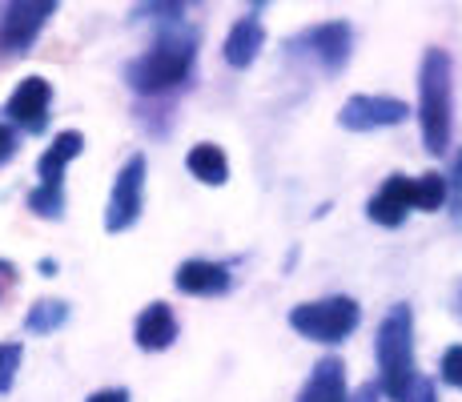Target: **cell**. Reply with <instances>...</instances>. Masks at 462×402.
I'll list each match as a JSON object with an SVG mask.
<instances>
[{
  "instance_id": "obj_1",
  "label": "cell",
  "mask_w": 462,
  "mask_h": 402,
  "mask_svg": "<svg viewBox=\"0 0 462 402\" xmlns=\"http://www.w3.org/2000/svg\"><path fill=\"white\" fill-rule=\"evenodd\" d=\"M378 390L390 402H406L411 387L419 382V366H414V314L406 302H398L378 326Z\"/></svg>"
},
{
  "instance_id": "obj_2",
  "label": "cell",
  "mask_w": 462,
  "mask_h": 402,
  "mask_svg": "<svg viewBox=\"0 0 462 402\" xmlns=\"http://www.w3.org/2000/svg\"><path fill=\"white\" fill-rule=\"evenodd\" d=\"M193 57H198V33H162L153 41V49L141 52L137 61H129L125 69V80L133 93H169L177 89L193 69Z\"/></svg>"
},
{
  "instance_id": "obj_3",
  "label": "cell",
  "mask_w": 462,
  "mask_h": 402,
  "mask_svg": "<svg viewBox=\"0 0 462 402\" xmlns=\"http://www.w3.org/2000/svg\"><path fill=\"white\" fill-rule=\"evenodd\" d=\"M419 121L422 141L434 157L450 149V125H455V85H450V52L426 49L419 73Z\"/></svg>"
},
{
  "instance_id": "obj_4",
  "label": "cell",
  "mask_w": 462,
  "mask_h": 402,
  "mask_svg": "<svg viewBox=\"0 0 462 402\" xmlns=\"http://www.w3.org/2000/svg\"><path fill=\"white\" fill-rule=\"evenodd\" d=\"M81 149H85L81 133L65 129V133H57V137H52V145L41 154V161H37L41 185L29 193V210L37 213V218H49V221L65 218V165L81 154Z\"/></svg>"
},
{
  "instance_id": "obj_5",
  "label": "cell",
  "mask_w": 462,
  "mask_h": 402,
  "mask_svg": "<svg viewBox=\"0 0 462 402\" xmlns=\"http://www.w3.org/2000/svg\"><path fill=\"white\" fill-rule=\"evenodd\" d=\"M362 322V310L354 298L346 294H334V298H318V302H301V306L290 310V326L298 330L301 338L310 342H342L358 330Z\"/></svg>"
},
{
  "instance_id": "obj_6",
  "label": "cell",
  "mask_w": 462,
  "mask_h": 402,
  "mask_svg": "<svg viewBox=\"0 0 462 402\" xmlns=\"http://www.w3.org/2000/svg\"><path fill=\"white\" fill-rule=\"evenodd\" d=\"M141 210H145V157L133 154L121 165L117 182H113L109 205H105V229L109 234H125L129 226H137Z\"/></svg>"
},
{
  "instance_id": "obj_7",
  "label": "cell",
  "mask_w": 462,
  "mask_h": 402,
  "mask_svg": "<svg viewBox=\"0 0 462 402\" xmlns=\"http://www.w3.org/2000/svg\"><path fill=\"white\" fill-rule=\"evenodd\" d=\"M57 13V5L52 0H21V5H8L5 16H0V52H13V57H21V52L32 49V41L41 37V29L49 24V16Z\"/></svg>"
},
{
  "instance_id": "obj_8",
  "label": "cell",
  "mask_w": 462,
  "mask_h": 402,
  "mask_svg": "<svg viewBox=\"0 0 462 402\" xmlns=\"http://www.w3.org/2000/svg\"><path fill=\"white\" fill-rule=\"evenodd\" d=\"M406 101L398 97H382V93H358L342 105L337 113V125L350 133H374V129H390V125H402L406 121Z\"/></svg>"
},
{
  "instance_id": "obj_9",
  "label": "cell",
  "mask_w": 462,
  "mask_h": 402,
  "mask_svg": "<svg viewBox=\"0 0 462 402\" xmlns=\"http://www.w3.org/2000/svg\"><path fill=\"white\" fill-rule=\"evenodd\" d=\"M350 44H354V29L346 21H326V24H314V29H306L301 37L294 41L298 52H306V57H314L318 65H322V73H342L346 61H350Z\"/></svg>"
},
{
  "instance_id": "obj_10",
  "label": "cell",
  "mask_w": 462,
  "mask_h": 402,
  "mask_svg": "<svg viewBox=\"0 0 462 402\" xmlns=\"http://www.w3.org/2000/svg\"><path fill=\"white\" fill-rule=\"evenodd\" d=\"M411 210H419V182H411V177H402V173L386 177V185H382L366 205L370 221H378V226H386V229L402 226Z\"/></svg>"
},
{
  "instance_id": "obj_11",
  "label": "cell",
  "mask_w": 462,
  "mask_h": 402,
  "mask_svg": "<svg viewBox=\"0 0 462 402\" xmlns=\"http://www.w3.org/2000/svg\"><path fill=\"white\" fill-rule=\"evenodd\" d=\"M49 101H52V85L44 77H24L16 85V93L8 97V117H13L21 129L41 133L44 121H49Z\"/></svg>"
},
{
  "instance_id": "obj_12",
  "label": "cell",
  "mask_w": 462,
  "mask_h": 402,
  "mask_svg": "<svg viewBox=\"0 0 462 402\" xmlns=\"http://www.w3.org/2000/svg\"><path fill=\"white\" fill-rule=\"evenodd\" d=\"M173 285L181 294H193V298H213V294H226L229 290V266L226 262H181L173 274Z\"/></svg>"
},
{
  "instance_id": "obj_13",
  "label": "cell",
  "mask_w": 462,
  "mask_h": 402,
  "mask_svg": "<svg viewBox=\"0 0 462 402\" xmlns=\"http://www.w3.org/2000/svg\"><path fill=\"white\" fill-rule=\"evenodd\" d=\"M265 44V29H262V16H257V8L242 16V21H234V29H229L226 37V61L229 69H250L257 61V52H262Z\"/></svg>"
},
{
  "instance_id": "obj_14",
  "label": "cell",
  "mask_w": 462,
  "mask_h": 402,
  "mask_svg": "<svg viewBox=\"0 0 462 402\" xmlns=\"http://www.w3.org/2000/svg\"><path fill=\"white\" fill-rule=\"evenodd\" d=\"M298 402H346V366L342 359L326 354V359L314 362L306 387H301Z\"/></svg>"
},
{
  "instance_id": "obj_15",
  "label": "cell",
  "mask_w": 462,
  "mask_h": 402,
  "mask_svg": "<svg viewBox=\"0 0 462 402\" xmlns=\"http://www.w3.org/2000/svg\"><path fill=\"white\" fill-rule=\"evenodd\" d=\"M133 338H137L141 351H165V346H173V338H177V318H173V310H169L165 302H149V306L141 310Z\"/></svg>"
},
{
  "instance_id": "obj_16",
  "label": "cell",
  "mask_w": 462,
  "mask_h": 402,
  "mask_svg": "<svg viewBox=\"0 0 462 402\" xmlns=\"http://www.w3.org/2000/svg\"><path fill=\"white\" fill-rule=\"evenodd\" d=\"M185 165H189V173L206 185H226L229 182V157L221 154V145H213V141L193 145L189 157H185Z\"/></svg>"
},
{
  "instance_id": "obj_17",
  "label": "cell",
  "mask_w": 462,
  "mask_h": 402,
  "mask_svg": "<svg viewBox=\"0 0 462 402\" xmlns=\"http://www.w3.org/2000/svg\"><path fill=\"white\" fill-rule=\"evenodd\" d=\"M69 322V306L60 298H44L37 306L29 310V318H24V330H32V334H52V330H60Z\"/></svg>"
},
{
  "instance_id": "obj_18",
  "label": "cell",
  "mask_w": 462,
  "mask_h": 402,
  "mask_svg": "<svg viewBox=\"0 0 462 402\" xmlns=\"http://www.w3.org/2000/svg\"><path fill=\"white\" fill-rule=\"evenodd\" d=\"M414 182H419V210L422 213L442 210V201H447V177L442 173H422V177H414Z\"/></svg>"
},
{
  "instance_id": "obj_19",
  "label": "cell",
  "mask_w": 462,
  "mask_h": 402,
  "mask_svg": "<svg viewBox=\"0 0 462 402\" xmlns=\"http://www.w3.org/2000/svg\"><path fill=\"white\" fill-rule=\"evenodd\" d=\"M24 346L21 342H0V395H8L16 382V370H21Z\"/></svg>"
},
{
  "instance_id": "obj_20",
  "label": "cell",
  "mask_w": 462,
  "mask_h": 402,
  "mask_svg": "<svg viewBox=\"0 0 462 402\" xmlns=\"http://www.w3.org/2000/svg\"><path fill=\"white\" fill-rule=\"evenodd\" d=\"M442 382L462 390V346H450V351L442 354Z\"/></svg>"
},
{
  "instance_id": "obj_21",
  "label": "cell",
  "mask_w": 462,
  "mask_h": 402,
  "mask_svg": "<svg viewBox=\"0 0 462 402\" xmlns=\"http://www.w3.org/2000/svg\"><path fill=\"white\" fill-rule=\"evenodd\" d=\"M406 402H439V398H434V382H430V379H422V374H419V382L411 387V395H406Z\"/></svg>"
},
{
  "instance_id": "obj_22",
  "label": "cell",
  "mask_w": 462,
  "mask_h": 402,
  "mask_svg": "<svg viewBox=\"0 0 462 402\" xmlns=\"http://www.w3.org/2000/svg\"><path fill=\"white\" fill-rule=\"evenodd\" d=\"M447 185H455V218H462V154H458V161H455V173L447 177Z\"/></svg>"
},
{
  "instance_id": "obj_23",
  "label": "cell",
  "mask_w": 462,
  "mask_h": 402,
  "mask_svg": "<svg viewBox=\"0 0 462 402\" xmlns=\"http://www.w3.org/2000/svg\"><path fill=\"white\" fill-rule=\"evenodd\" d=\"M13 154H16V133L8 129V125H0V165H5Z\"/></svg>"
},
{
  "instance_id": "obj_24",
  "label": "cell",
  "mask_w": 462,
  "mask_h": 402,
  "mask_svg": "<svg viewBox=\"0 0 462 402\" xmlns=\"http://www.w3.org/2000/svg\"><path fill=\"white\" fill-rule=\"evenodd\" d=\"M137 13H157V16H169V21H173V16H185V5H141Z\"/></svg>"
},
{
  "instance_id": "obj_25",
  "label": "cell",
  "mask_w": 462,
  "mask_h": 402,
  "mask_svg": "<svg viewBox=\"0 0 462 402\" xmlns=\"http://www.w3.org/2000/svg\"><path fill=\"white\" fill-rule=\"evenodd\" d=\"M88 402H129V390H121V387L97 390V395H88Z\"/></svg>"
},
{
  "instance_id": "obj_26",
  "label": "cell",
  "mask_w": 462,
  "mask_h": 402,
  "mask_svg": "<svg viewBox=\"0 0 462 402\" xmlns=\"http://www.w3.org/2000/svg\"><path fill=\"white\" fill-rule=\"evenodd\" d=\"M13 285H16V266L0 262V298H5V290H13Z\"/></svg>"
},
{
  "instance_id": "obj_27",
  "label": "cell",
  "mask_w": 462,
  "mask_h": 402,
  "mask_svg": "<svg viewBox=\"0 0 462 402\" xmlns=\"http://www.w3.org/2000/svg\"><path fill=\"white\" fill-rule=\"evenodd\" d=\"M455 306H458V318H462V285H458V294H455Z\"/></svg>"
}]
</instances>
